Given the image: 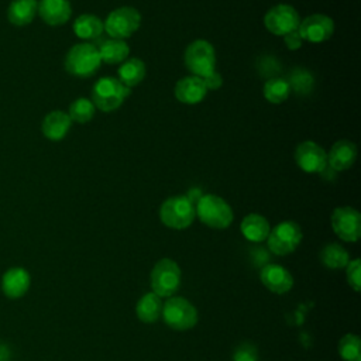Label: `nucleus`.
<instances>
[{
    "mask_svg": "<svg viewBox=\"0 0 361 361\" xmlns=\"http://www.w3.org/2000/svg\"><path fill=\"white\" fill-rule=\"evenodd\" d=\"M195 212L203 224L216 230L227 228L234 219L230 204L213 193L202 195L195 204Z\"/></svg>",
    "mask_w": 361,
    "mask_h": 361,
    "instance_id": "nucleus-1",
    "label": "nucleus"
},
{
    "mask_svg": "<svg viewBox=\"0 0 361 361\" xmlns=\"http://www.w3.org/2000/svg\"><path fill=\"white\" fill-rule=\"evenodd\" d=\"M131 94V89L124 86L117 78L103 76L92 87L90 100L102 111L117 110Z\"/></svg>",
    "mask_w": 361,
    "mask_h": 361,
    "instance_id": "nucleus-2",
    "label": "nucleus"
},
{
    "mask_svg": "<svg viewBox=\"0 0 361 361\" xmlns=\"http://www.w3.org/2000/svg\"><path fill=\"white\" fill-rule=\"evenodd\" d=\"M102 59L97 47L90 42H79L73 45L65 56V69L76 78H89L97 72Z\"/></svg>",
    "mask_w": 361,
    "mask_h": 361,
    "instance_id": "nucleus-3",
    "label": "nucleus"
},
{
    "mask_svg": "<svg viewBox=\"0 0 361 361\" xmlns=\"http://www.w3.org/2000/svg\"><path fill=\"white\" fill-rule=\"evenodd\" d=\"M196 217L195 204L183 195L168 197L159 207L161 221L173 230L188 228Z\"/></svg>",
    "mask_w": 361,
    "mask_h": 361,
    "instance_id": "nucleus-4",
    "label": "nucleus"
},
{
    "mask_svg": "<svg viewBox=\"0 0 361 361\" xmlns=\"http://www.w3.org/2000/svg\"><path fill=\"white\" fill-rule=\"evenodd\" d=\"M149 281L154 293L159 298H171L180 286L182 272L173 259L162 258L154 265Z\"/></svg>",
    "mask_w": 361,
    "mask_h": 361,
    "instance_id": "nucleus-5",
    "label": "nucleus"
},
{
    "mask_svg": "<svg viewBox=\"0 0 361 361\" xmlns=\"http://www.w3.org/2000/svg\"><path fill=\"white\" fill-rule=\"evenodd\" d=\"M185 66L188 71L197 78H204L214 71L216 66V52L214 47L206 39L192 41L183 55Z\"/></svg>",
    "mask_w": 361,
    "mask_h": 361,
    "instance_id": "nucleus-6",
    "label": "nucleus"
},
{
    "mask_svg": "<svg viewBox=\"0 0 361 361\" xmlns=\"http://www.w3.org/2000/svg\"><path fill=\"white\" fill-rule=\"evenodd\" d=\"M164 322L173 330L185 331L197 323V310L196 307L185 298L171 296L162 305Z\"/></svg>",
    "mask_w": 361,
    "mask_h": 361,
    "instance_id": "nucleus-7",
    "label": "nucleus"
},
{
    "mask_svg": "<svg viewBox=\"0 0 361 361\" xmlns=\"http://www.w3.org/2000/svg\"><path fill=\"white\" fill-rule=\"evenodd\" d=\"M141 24V14L137 8L123 6L110 11L103 21V28L110 38L126 39L131 37Z\"/></svg>",
    "mask_w": 361,
    "mask_h": 361,
    "instance_id": "nucleus-8",
    "label": "nucleus"
},
{
    "mask_svg": "<svg viewBox=\"0 0 361 361\" xmlns=\"http://www.w3.org/2000/svg\"><path fill=\"white\" fill-rule=\"evenodd\" d=\"M302 228L296 221L286 220L271 228L267 243L268 248L275 255H288L293 252L302 241Z\"/></svg>",
    "mask_w": 361,
    "mask_h": 361,
    "instance_id": "nucleus-9",
    "label": "nucleus"
},
{
    "mask_svg": "<svg viewBox=\"0 0 361 361\" xmlns=\"http://www.w3.org/2000/svg\"><path fill=\"white\" fill-rule=\"evenodd\" d=\"M331 228L338 238L347 243H355L361 237V214L351 206L336 207L330 217Z\"/></svg>",
    "mask_w": 361,
    "mask_h": 361,
    "instance_id": "nucleus-10",
    "label": "nucleus"
},
{
    "mask_svg": "<svg viewBox=\"0 0 361 361\" xmlns=\"http://www.w3.org/2000/svg\"><path fill=\"white\" fill-rule=\"evenodd\" d=\"M299 23V13L295 10L293 6L286 3H281L271 7L264 16V25L274 35L283 37L288 32L298 30Z\"/></svg>",
    "mask_w": 361,
    "mask_h": 361,
    "instance_id": "nucleus-11",
    "label": "nucleus"
},
{
    "mask_svg": "<svg viewBox=\"0 0 361 361\" xmlns=\"http://www.w3.org/2000/svg\"><path fill=\"white\" fill-rule=\"evenodd\" d=\"M296 165L307 173H322L327 168V152L314 141H302L295 149Z\"/></svg>",
    "mask_w": 361,
    "mask_h": 361,
    "instance_id": "nucleus-12",
    "label": "nucleus"
},
{
    "mask_svg": "<svg viewBox=\"0 0 361 361\" xmlns=\"http://www.w3.org/2000/svg\"><path fill=\"white\" fill-rule=\"evenodd\" d=\"M298 31L302 39L312 44H320L327 41L333 35L334 21L326 14H310L300 20Z\"/></svg>",
    "mask_w": 361,
    "mask_h": 361,
    "instance_id": "nucleus-13",
    "label": "nucleus"
},
{
    "mask_svg": "<svg viewBox=\"0 0 361 361\" xmlns=\"http://www.w3.org/2000/svg\"><path fill=\"white\" fill-rule=\"evenodd\" d=\"M259 279L268 290L276 295L286 293L293 286V276L290 275V272L285 267L278 264L265 265L259 271Z\"/></svg>",
    "mask_w": 361,
    "mask_h": 361,
    "instance_id": "nucleus-14",
    "label": "nucleus"
},
{
    "mask_svg": "<svg viewBox=\"0 0 361 361\" xmlns=\"http://www.w3.org/2000/svg\"><path fill=\"white\" fill-rule=\"evenodd\" d=\"M357 159V147L350 140L336 141L327 152V166L334 171H345L354 165Z\"/></svg>",
    "mask_w": 361,
    "mask_h": 361,
    "instance_id": "nucleus-15",
    "label": "nucleus"
},
{
    "mask_svg": "<svg viewBox=\"0 0 361 361\" xmlns=\"http://www.w3.org/2000/svg\"><path fill=\"white\" fill-rule=\"evenodd\" d=\"M207 89L202 78L185 76L179 79L175 85V97L185 104H197L206 97Z\"/></svg>",
    "mask_w": 361,
    "mask_h": 361,
    "instance_id": "nucleus-16",
    "label": "nucleus"
},
{
    "mask_svg": "<svg viewBox=\"0 0 361 361\" xmlns=\"http://www.w3.org/2000/svg\"><path fill=\"white\" fill-rule=\"evenodd\" d=\"M38 14L48 25H62L72 16V7L68 0H41L38 3Z\"/></svg>",
    "mask_w": 361,
    "mask_h": 361,
    "instance_id": "nucleus-17",
    "label": "nucleus"
},
{
    "mask_svg": "<svg viewBox=\"0 0 361 361\" xmlns=\"http://www.w3.org/2000/svg\"><path fill=\"white\" fill-rule=\"evenodd\" d=\"M71 126L72 120L68 113L62 110H54L44 117L41 123V131L49 141H61L66 137Z\"/></svg>",
    "mask_w": 361,
    "mask_h": 361,
    "instance_id": "nucleus-18",
    "label": "nucleus"
},
{
    "mask_svg": "<svg viewBox=\"0 0 361 361\" xmlns=\"http://www.w3.org/2000/svg\"><path fill=\"white\" fill-rule=\"evenodd\" d=\"M240 230L248 241L261 243V241L267 240V237L271 231V226L264 216H261L258 213H250L241 220Z\"/></svg>",
    "mask_w": 361,
    "mask_h": 361,
    "instance_id": "nucleus-19",
    "label": "nucleus"
},
{
    "mask_svg": "<svg viewBox=\"0 0 361 361\" xmlns=\"http://www.w3.org/2000/svg\"><path fill=\"white\" fill-rule=\"evenodd\" d=\"M1 288L6 296L8 298H20L30 288V275L23 268H11L8 269L1 279Z\"/></svg>",
    "mask_w": 361,
    "mask_h": 361,
    "instance_id": "nucleus-20",
    "label": "nucleus"
},
{
    "mask_svg": "<svg viewBox=\"0 0 361 361\" xmlns=\"http://www.w3.org/2000/svg\"><path fill=\"white\" fill-rule=\"evenodd\" d=\"M37 13V0H13L7 7V18L16 27H24L30 24Z\"/></svg>",
    "mask_w": 361,
    "mask_h": 361,
    "instance_id": "nucleus-21",
    "label": "nucleus"
},
{
    "mask_svg": "<svg viewBox=\"0 0 361 361\" xmlns=\"http://www.w3.org/2000/svg\"><path fill=\"white\" fill-rule=\"evenodd\" d=\"M100 59L107 65H116L121 63L128 58L130 47L124 39H116L109 38L102 41V44L97 48Z\"/></svg>",
    "mask_w": 361,
    "mask_h": 361,
    "instance_id": "nucleus-22",
    "label": "nucleus"
},
{
    "mask_svg": "<svg viewBox=\"0 0 361 361\" xmlns=\"http://www.w3.org/2000/svg\"><path fill=\"white\" fill-rule=\"evenodd\" d=\"M145 72H147L145 63L140 58H130L120 63L118 71H117V73H118L117 79L124 86L131 89L144 80Z\"/></svg>",
    "mask_w": 361,
    "mask_h": 361,
    "instance_id": "nucleus-23",
    "label": "nucleus"
},
{
    "mask_svg": "<svg viewBox=\"0 0 361 361\" xmlns=\"http://www.w3.org/2000/svg\"><path fill=\"white\" fill-rule=\"evenodd\" d=\"M162 305L164 303L157 293H154V292L144 293L135 305L137 317L142 323H154L161 317Z\"/></svg>",
    "mask_w": 361,
    "mask_h": 361,
    "instance_id": "nucleus-24",
    "label": "nucleus"
},
{
    "mask_svg": "<svg viewBox=\"0 0 361 361\" xmlns=\"http://www.w3.org/2000/svg\"><path fill=\"white\" fill-rule=\"evenodd\" d=\"M103 31V21L96 14H80L73 21V32L80 39H96Z\"/></svg>",
    "mask_w": 361,
    "mask_h": 361,
    "instance_id": "nucleus-25",
    "label": "nucleus"
},
{
    "mask_svg": "<svg viewBox=\"0 0 361 361\" xmlns=\"http://www.w3.org/2000/svg\"><path fill=\"white\" fill-rule=\"evenodd\" d=\"M320 261L326 268L340 269L350 262V254L343 245L337 243H330L322 248Z\"/></svg>",
    "mask_w": 361,
    "mask_h": 361,
    "instance_id": "nucleus-26",
    "label": "nucleus"
},
{
    "mask_svg": "<svg viewBox=\"0 0 361 361\" xmlns=\"http://www.w3.org/2000/svg\"><path fill=\"white\" fill-rule=\"evenodd\" d=\"M290 92L292 89L288 80L283 78H269L262 89L264 97L272 104H279L285 102L289 97Z\"/></svg>",
    "mask_w": 361,
    "mask_h": 361,
    "instance_id": "nucleus-27",
    "label": "nucleus"
},
{
    "mask_svg": "<svg viewBox=\"0 0 361 361\" xmlns=\"http://www.w3.org/2000/svg\"><path fill=\"white\" fill-rule=\"evenodd\" d=\"M94 110H96V107H94V104L92 103L90 99L79 97V99H76L71 103L68 116L71 117L72 121L83 124V123H87L93 118Z\"/></svg>",
    "mask_w": 361,
    "mask_h": 361,
    "instance_id": "nucleus-28",
    "label": "nucleus"
},
{
    "mask_svg": "<svg viewBox=\"0 0 361 361\" xmlns=\"http://www.w3.org/2000/svg\"><path fill=\"white\" fill-rule=\"evenodd\" d=\"M338 354L344 361H361V343L357 334L348 333L338 341Z\"/></svg>",
    "mask_w": 361,
    "mask_h": 361,
    "instance_id": "nucleus-29",
    "label": "nucleus"
},
{
    "mask_svg": "<svg viewBox=\"0 0 361 361\" xmlns=\"http://www.w3.org/2000/svg\"><path fill=\"white\" fill-rule=\"evenodd\" d=\"M290 89H293L298 94H307L313 87V75L303 68H295L290 72L289 79H286Z\"/></svg>",
    "mask_w": 361,
    "mask_h": 361,
    "instance_id": "nucleus-30",
    "label": "nucleus"
},
{
    "mask_svg": "<svg viewBox=\"0 0 361 361\" xmlns=\"http://www.w3.org/2000/svg\"><path fill=\"white\" fill-rule=\"evenodd\" d=\"M345 276L350 288L354 292H360L361 289V261L360 258L350 259V262L345 265Z\"/></svg>",
    "mask_w": 361,
    "mask_h": 361,
    "instance_id": "nucleus-31",
    "label": "nucleus"
},
{
    "mask_svg": "<svg viewBox=\"0 0 361 361\" xmlns=\"http://www.w3.org/2000/svg\"><path fill=\"white\" fill-rule=\"evenodd\" d=\"M233 361H258V351L255 345L251 343L240 344L233 354Z\"/></svg>",
    "mask_w": 361,
    "mask_h": 361,
    "instance_id": "nucleus-32",
    "label": "nucleus"
},
{
    "mask_svg": "<svg viewBox=\"0 0 361 361\" xmlns=\"http://www.w3.org/2000/svg\"><path fill=\"white\" fill-rule=\"evenodd\" d=\"M283 42H285V45H286V48H288V49H290V51H296V49H299V48L302 47L303 39H302V37H300L299 31H298V30H295V31L288 32L286 35H283Z\"/></svg>",
    "mask_w": 361,
    "mask_h": 361,
    "instance_id": "nucleus-33",
    "label": "nucleus"
},
{
    "mask_svg": "<svg viewBox=\"0 0 361 361\" xmlns=\"http://www.w3.org/2000/svg\"><path fill=\"white\" fill-rule=\"evenodd\" d=\"M203 83H204L207 90H217L223 85V78H221V75L219 72L213 71L212 73H209L207 76L203 78Z\"/></svg>",
    "mask_w": 361,
    "mask_h": 361,
    "instance_id": "nucleus-34",
    "label": "nucleus"
},
{
    "mask_svg": "<svg viewBox=\"0 0 361 361\" xmlns=\"http://www.w3.org/2000/svg\"><path fill=\"white\" fill-rule=\"evenodd\" d=\"M202 195H203V193H202V190H200L199 188H193V189L189 190V193L186 195V197H188L193 204H196V202L200 199Z\"/></svg>",
    "mask_w": 361,
    "mask_h": 361,
    "instance_id": "nucleus-35",
    "label": "nucleus"
},
{
    "mask_svg": "<svg viewBox=\"0 0 361 361\" xmlns=\"http://www.w3.org/2000/svg\"><path fill=\"white\" fill-rule=\"evenodd\" d=\"M8 360H10V350L6 345L0 344V361H8Z\"/></svg>",
    "mask_w": 361,
    "mask_h": 361,
    "instance_id": "nucleus-36",
    "label": "nucleus"
}]
</instances>
